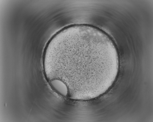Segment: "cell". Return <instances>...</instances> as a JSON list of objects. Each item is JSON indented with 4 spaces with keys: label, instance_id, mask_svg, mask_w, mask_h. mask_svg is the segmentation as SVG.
<instances>
[{
    "label": "cell",
    "instance_id": "2",
    "mask_svg": "<svg viewBox=\"0 0 153 122\" xmlns=\"http://www.w3.org/2000/svg\"><path fill=\"white\" fill-rule=\"evenodd\" d=\"M50 83L52 87L59 94L64 96L68 95L67 87L62 81L57 79H54L50 81Z\"/></svg>",
    "mask_w": 153,
    "mask_h": 122
},
{
    "label": "cell",
    "instance_id": "1",
    "mask_svg": "<svg viewBox=\"0 0 153 122\" xmlns=\"http://www.w3.org/2000/svg\"><path fill=\"white\" fill-rule=\"evenodd\" d=\"M62 75L68 83L95 91L113 78L119 60L114 42L106 33L95 31L71 38L59 53Z\"/></svg>",
    "mask_w": 153,
    "mask_h": 122
}]
</instances>
